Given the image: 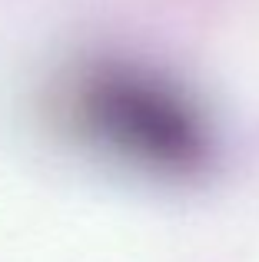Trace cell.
<instances>
[{
	"label": "cell",
	"mask_w": 259,
	"mask_h": 262,
	"mask_svg": "<svg viewBox=\"0 0 259 262\" xmlns=\"http://www.w3.org/2000/svg\"><path fill=\"white\" fill-rule=\"evenodd\" d=\"M47 120L60 136L153 176H193L209 160V126L176 83L123 60H90L53 83Z\"/></svg>",
	"instance_id": "6da1fadb"
}]
</instances>
